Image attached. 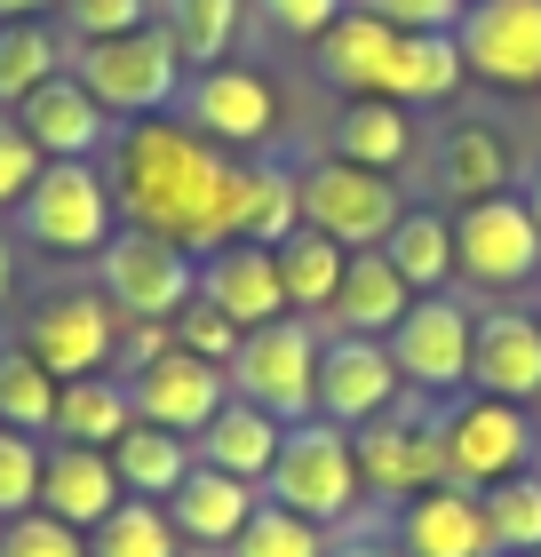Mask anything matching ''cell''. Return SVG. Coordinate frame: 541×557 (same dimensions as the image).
Instances as JSON below:
<instances>
[{"instance_id": "obj_11", "label": "cell", "mask_w": 541, "mask_h": 557, "mask_svg": "<svg viewBox=\"0 0 541 557\" xmlns=\"http://www.w3.org/2000/svg\"><path fill=\"white\" fill-rule=\"evenodd\" d=\"M454 271L478 278V287H526L541 271V223L526 199H470V208L454 215Z\"/></svg>"}, {"instance_id": "obj_3", "label": "cell", "mask_w": 541, "mask_h": 557, "mask_svg": "<svg viewBox=\"0 0 541 557\" xmlns=\"http://www.w3.org/2000/svg\"><path fill=\"white\" fill-rule=\"evenodd\" d=\"M263 502H279V510H295V518H311V525L351 518V502H358V446H351V430L327 422V414L287 422L279 462L263 478Z\"/></svg>"}, {"instance_id": "obj_34", "label": "cell", "mask_w": 541, "mask_h": 557, "mask_svg": "<svg viewBox=\"0 0 541 557\" xmlns=\"http://www.w3.org/2000/svg\"><path fill=\"white\" fill-rule=\"evenodd\" d=\"M57 391H64V383H57V374H48L24 343L0 350V422H9V430L48 438V430H57Z\"/></svg>"}, {"instance_id": "obj_46", "label": "cell", "mask_w": 541, "mask_h": 557, "mask_svg": "<svg viewBox=\"0 0 541 557\" xmlns=\"http://www.w3.org/2000/svg\"><path fill=\"white\" fill-rule=\"evenodd\" d=\"M255 9H263L287 40H327L334 24L351 16V0H255Z\"/></svg>"}, {"instance_id": "obj_31", "label": "cell", "mask_w": 541, "mask_h": 557, "mask_svg": "<svg viewBox=\"0 0 541 557\" xmlns=\"http://www.w3.org/2000/svg\"><path fill=\"white\" fill-rule=\"evenodd\" d=\"M136 422V398H127V383H112V374H81V383L57 391V438L64 446H104Z\"/></svg>"}, {"instance_id": "obj_5", "label": "cell", "mask_w": 541, "mask_h": 557, "mask_svg": "<svg viewBox=\"0 0 541 557\" xmlns=\"http://www.w3.org/2000/svg\"><path fill=\"white\" fill-rule=\"evenodd\" d=\"M319 326L295 319H271V326H247L239 350H231V398H247V407H263L279 422H303L319 407Z\"/></svg>"}, {"instance_id": "obj_48", "label": "cell", "mask_w": 541, "mask_h": 557, "mask_svg": "<svg viewBox=\"0 0 541 557\" xmlns=\"http://www.w3.org/2000/svg\"><path fill=\"white\" fill-rule=\"evenodd\" d=\"M40 9H57V0H0V24H24V16H40Z\"/></svg>"}, {"instance_id": "obj_7", "label": "cell", "mask_w": 541, "mask_h": 557, "mask_svg": "<svg viewBox=\"0 0 541 557\" xmlns=\"http://www.w3.org/2000/svg\"><path fill=\"white\" fill-rule=\"evenodd\" d=\"M295 199H303V223L311 232H327L334 247H351V256H367V247H382L398 232V184L391 175H374V168H358V160H311L295 175Z\"/></svg>"}, {"instance_id": "obj_38", "label": "cell", "mask_w": 541, "mask_h": 557, "mask_svg": "<svg viewBox=\"0 0 541 557\" xmlns=\"http://www.w3.org/2000/svg\"><path fill=\"white\" fill-rule=\"evenodd\" d=\"M485 525H494V549H509V557L541 549V478L533 470L502 478V486L485 494Z\"/></svg>"}, {"instance_id": "obj_23", "label": "cell", "mask_w": 541, "mask_h": 557, "mask_svg": "<svg viewBox=\"0 0 541 557\" xmlns=\"http://www.w3.org/2000/svg\"><path fill=\"white\" fill-rule=\"evenodd\" d=\"M415 311V287L398 278V263L382 256V247H367V256H351L343 263V287H334L327 302V326H343V335H391V326Z\"/></svg>"}, {"instance_id": "obj_1", "label": "cell", "mask_w": 541, "mask_h": 557, "mask_svg": "<svg viewBox=\"0 0 541 557\" xmlns=\"http://www.w3.org/2000/svg\"><path fill=\"white\" fill-rule=\"evenodd\" d=\"M231 168L192 120H127L112 136V199L127 232H160L184 256H216L231 239Z\"/></svg>"}, {"instance_id": "obj_9", "label": "cell", "mask_w": 541, "mask_h": 557, "mask_svg": "<svg viewBox=\"0 0 541 557\" xmlns=\"http://www.w3.org/2000/svg\"><path fill=\"white\" fill-rule=\"evenodd\" d=\"M96 278H104L120 319H175L199 295V256H184L160 232H112V247L96 256Z\"/></svg>"}, {"instance_id": "obj_52", "label": "cell", "mask_w": 541, "mask_h": 557, "mask_svg": "<svg viewBox=\"0 0 541 557\" xmlns=\"http://www.w3.org/2000/svg\"><path fill=\"white\" fill-rule=\"evenodd\" d=\"M533 430H541V422H533Z\"/></svg>"}, {"instance_id": "obj_36", "label": "cell", "mask_w": 541, "mask_h": 557, "mask_svg": "<svg viewBox=\"0 0 541 557\" xmlns=\"http://www.w3.org/2000/svg\"><path fill=\"white\" fill-rule=\"evenodd\" d=\"M168 40H175V57L184 64H223L231 57V40H239V0H168Z\"/></svg>"}, {"instance_id": "obj_18", "label": "cell", "mask_w": 541, "mask_h": 557, "mask_svg": "<svg viewBox=\"0 0 541 557\" xmlns=\"http://www.w3.org/2000/svg\"><path fill=\"white\" fill-rule=\"evenodd\" d=\"M199 295L216 302V311L239 326H271V319H287V287H279V256L271 247H255V239H223L216 256H199Z\"/></svg>"}, {"instance_id": "obj_13", "label": "cell", "mask_w": 541, "mask_h": 557, "mask_svg": "<svg viewBox=\"0 0 541 557\" xmlns=\"http://www.w3.org/2000/svg\"><path fill=\"white\" fill-rule=\"evenodd\" d=\"M351 446H358V486L382 494V502H415L430 486H446V454H438V422L422 414H374V422H358L351 430Z\"/></svg>"}, {"instance_id": "obj_51", "label": "cell", "mask_w": 541, "mask_h": 557, "mask_svg": "<svg viewBox=\"0 0 541 557\" xmlns=\"http://www.w3.org/2000/svg\"><path fill=\"white\" fill-rule=\"evenodd\" d=\"M526 557H541V549H526Z\"/></svg>"}, {"instance_id": "obj_20", "label": "cell", "mask_w": 541, "mask_h": 557, "mask_svg": "<svg viewBox=\"0 0 541 557\" xmlns=\"http://www.w3.org/2000/svg\"><path fill=\"white\" fill-rule=\"evenodd\" d=\"M398 549L406 557H494L485 494H470V486H430L415 502H398Z\"/></svg>"}, {"instance_id": "obj_22", "label": "cell", "mask_w": 541, "mask_h": 557, "mask_svg": "<svg viewBox=\"0 0 541 557\" xmlns=\"http://www.w3.org/2000/svg\"><path fill=\"white\" fill-rule=\"evenodd\" d=\"M255 510H263V486H247V478H231V470H208V462H192L184 486L168 494L175 534L199 542V549H231V542H239V525H247Z\"/></svg>"}, {"instance_id": "obj_35", "label": "cell", "mask_w": 541, "mask_h": 557, "mask_svg": "<svg viewBox=\"0 0 541 557\" xmlns=\"http://www.w3.org/2000/svg\"><path fill=\"white\" fill-rule=\"evenodd\" d=\"M175 549H184V534H175L168 502H144V494H127L88 534V557H175Z\"/></svg>"}, {"instance_id": "obj_27", "label": "cell", "mask_w": 541, "mask_h": 557, "mask_svg": "<svg viewBox=\"0 0 541 557\" xmlns=\"http://www.w3.org/2000/svg\"><path fill=\"white\" fill-rule=\"evenodd\" d=\"M199 462L192 438H175V430L160 422H127L120 438H112V470H120V486L127 494H144V502H168L175 486H184V470Z\"/></svg>"}, {"instance_id": "obj_47", "label": "cell", "mask_w": 541, "mask_h": 557, "mask_svg": "<svg viewBox=\"0 0 541 557\" xmlns=\"http://www.w3.org/2000/svg\"><path fill=\"white\" fill-rule=\"evenodd\" d=\"M327 557H406V549H398V542H374V534H367V542H334Z\"/></svg>"}, {"instance_id": "obj_32", "label": "cell", "mask_w": 541, "mask_h": 557, "mask_svg": "<svg viewBox=\"0 0 541 557\" xmlns=\"http://www.w3.org/2000/svg\"><path fill=\"white\" fill-rule=\"evenodd\" d=\"M382 256L398 263V278L415 295H446V278H454V223L438 208H406L398 232L382 239Z\"/></svg>"}, {"instance_id": "obj_19", "label": "cell", "mask_w": 541, "mask_h": 557, "mask_svg": "<svg viewBox=\"0 0 541 557\" xmlns=\"http://www.w3.org/2000/svg\"><path fill=\"white\" fill-rule=\"evenodd\" d=\"M16 128L40 144V160H96V151L112 144V112L96 104L72 72H57V81H40L16 104Z\"/></svg>"}, {"instance_id": "obj_49", "label": "cell", "mask_w": 541, "mask_h": 557, "mask_svg": "<svg viewBox=\"0 0 541 557\" xmlns=\"http://www.w3.org/2000/svg\"><path fill=\"white\" fill-rule=\"evenodd\" d=\"M16 295V247H9V232H0V302Z\"/></svg>"}, {"instance_id": "obj_6", "label": "cell", "mask_w": 541, "mask_h": 557, "mask_svg": "<svg viewBox=\"0 0 541 557\" xmlns=\"http://www.w3.org/2000/svg\"><path fill=\"white\" fill-rule=\"evenodd\" d=\"M541 430L526 407H509V398H454L446 414H438V454H446V486H470V494H494L502 478H518L533 462Z\"/></svg>"}, {"instance_id": "obj_45", "label": "cell", "mask_w": 541, "mask_h": 557, "mask_svg": "<svg viewBox=\"0 0 541 557\" xmlns=\"http://www.w3.org/2000/svg\"><path fill=\"white\" fill-rule=\"evenodd\" d=\"M351 9L398 24V33H454V24L470 16V0H351Z\"/></svg>"}, {"instance_id": "obj_33", "label": "cell", "mask_w": 541, "mask_h": 557, "mask_svg": "<svg viewBox=\"0 0 541 557\" xmlns=\"http://www.w3.org/2000/svg\"><path fill=\"white\" fill-rule=\"evenodd\" d=\"M64 72V40L57 24L24 16V24H0V112H16L24 96H33L40 81H57Z\"/></svg>"}, {"instance_id": "obj_8", "label": "cell", "mask_w": 541, "mask_h": 557, "mask_svg": "<svg viewBox=\"0 0 541 557\" xmlns=\"http://www.w3.org/2000/svg\"><path fill=\"white\" fill-rule=\"evenodd\" d=\"M16 343L57 374V383H81V374H104L120 359V311L104 287H57L24 311Z\"/></svg>"}, {"instance_id": "obj_39", "label": "cell", "mask_w": 541, "mask_h": 557, "mask_svg": "<svg viewBox=\"0 0 541 557\" xmlns=\"http://www.w3.org/2000/svg\"><path fill=\"white\" fill-rule=\"evenodd\" d=\"M231 557H327V525H311V518H295V510H279V502H263V510L239 525Z\"/></svg>"}, {"instance_id": "obj_40", "label": "cell", "mask_w": 541, "mask_h": 557, "mask_svg": "<svg viewBox=\"0 0 541 557\" xmlns=\"http://www.w3.org/2000/svg\"><path fill=\"white\" fill-rule=\"evenodd\" d=\"M40 462H48V446L33 438V430L0 422V525L24 518V510H40Z\"/></svg>"}, {"instance_id": "obj_44", "label": "cell", "mask_w": 541, "mask_h": 557, "mask_svg": "<svg viewBox=\"0 0 541 557\" xmlns=\"http://www.w3.org/2000/svg\"><path fill=\"white\" fill-rule=\"evenodd\" d=\"M57 9H64V33L72 40H112V33L151 24V0H57Z\"/></svg>"}, {"instance_id": "obj_42", "label": "cell", "mask_w": 541, "mask_h": 557, "mask_svg": "<svg viewBox=\"0 0 541 557\" xmlns=\"http://www.w3.org/2000/svg\"><path fill=\"white\" fill-rule=\"evenodd\" d=\"M175 350H192V359H216V367H231V350H239V326H231L208 295H192L184 311H175Z\"/></svg>"}, {"instance_id": "obj_21", "label": "cell", "mask_w": 541, "mask_h": 557, "mask_svg": "<svg viewBox=\"0 0 541 557\" xmlns=\"http://www.w3.org/2000/svg\"><path fill=\"white\" fill-rule=\"evenodd\" d=\"M120 502H127V486H120V470H112L104 446H64V438L48 446V462H40V510H48V518L96 534Z\"/></svg>"}, {"instance_id": "obj_25", "label": "cell", "mask_w": 541, "mask_h": 557, "mask_svg": "<svg viewBox=\"0 0 541 557\" xmlns=\"http://www.w3.org/2000/svg\"><path fill=\"white\" fill-rule=\"evenodd\" d=\"M295 223H303V199H295V175L279 160H239L231 168V239L279 247Z\"/></svg>"}, {"instance_id": "obj_16", "label": "cell", "mask_w": 541, "mask_h": 557, "mask_svg": "<svg viewBox=\"0 0 541 557\" xmlns=\"http://www.w3.org/2000/svg\"><path fill=\"white\" fill-rule=\"evenodd\" d=\"M398 391H406V383H398V367H391V343H374V335H334V343L319 350V407H311V414L358 430V422L391 414Z\"/></svg>"}, {"instance_id": "obj_41", "label": "cell", "mask_w": 541, "mask_h": 557, "mask_svg": "<svg viewBox=\"0 0 541 557\" xmlns=\"http://www.w3.org/2000/svg\"><path fill=\"white\" fill-rule=\"evenodd\" d=\"M0 557H88V534L48 518V510H24V518L0 525Z\"/></svg>"}, {"instance_id": "obj_28", "label": "cell", "mask_w": 541, "mask_h": 557, "mask_svg": "<svg viewBox=\"0 0 541 557\" xmlns=\"http://www.w3.org/2000/svg\"><path fill=\"white\" fill-rule=\"evenodd\" d=\"M391 48H398V24H382V16H367V9H351V16L319 40V64H327V81H334V88H351V96H382Z\"/></svg>"}, {"instance_id": "obj_12", "label": "cell", "mask_w": 541, "mask_h": 557, "mask_svg": "<svg viewBox=\"0 0 541 557\" xmlns=\"http://www.w3.org/2000/svg\"><path fill=\"white\" fill-rule=\"evenodd\" d=\"M454 40H462L470 81L509 88V96L541 88V0H470Z\"/></svg>"}, {"instance_id": "obj_30", "label": "cell", "mask_w": 541, "mask_h": 557, "mask_svg": "<svg viewBox=\"0 0 541 557\" xmlns=\"http://www.w3.org/2000/svg\"><path fill=\"white\" fill-rule=\"evenodd\" d=\"M279 256V287H287V311H327L334 287H343V263H351V247H334L327 232H311V223H295L287 239L271 247Z\"/></svg>"}, {"instance_id": "obj_10", "label": "cell", "mask_w": 541, "mask_h": 557, "mask_svg": "<svg viewBox=\"0 0 541 557\" xmlns=\"http://www.w3.org/2000/svg\"><path fill=\"white\" fill-rule=\"evenodd\" d=\"M470 335H478V319L454 295H415V311L382 343H391L398 383H415L430 398H454V391H470Z\"/></svg>"}, {"instance_id": "obj_14", "label": "cell", "mask_w": 541, "mask_h": 557, "mask_svg": "<svg viewBox=\"0 0 541 557\" xmlns=\"http://www.w3.org/2000/svg\"><path fill=\"white\" fill-rule=\"evenodd\" d=\"M127 398H136V422H160L175 438H199V430L216 422V407L231 398V374L216 359H192V350H160V359H144L127 374Z\"/></svg>"}, {"instance_id": "obj_37", "label": "cell", "mask_w": 541, "mask_h": 557, "mask_svg": "<svg viewBox=\"0 0 541 557\" xmlns=\"http://www.w3.org/2000/svg\"><path fill=\"white\" fill-rule=\"evenodd\" d=\"M438 184H446L454 199H494L509 184V144L494 128H454L446 160H438Z\"/></svg>"}, {"instance_id": "obj_50", "label": "cell", "mask_w": 541, "mask_h": 557, "mask_svg": "<svg viewBox=\"0 0 541 557\" xmlns=\"http://www.w3.org/2000/svg\"><path fill=\"white\" fill-rule=\"evenodd\" d=\"M526 208H533V223H541V175H533V191H526Z\"/></svg>"}, {"instance_id": "obj_17", "label": "cell", "mask_w": 541, "mask_h": 557, "mask_svg": "<svg viewBox=\"0 0 541 557\" xmlns=\"http://www.w3.org/2000/svg\"><path fill=\"white\" fill-rule=\"evenodd\" d=\"M470 391L509 398V407H541V319L526 311H485L470 335Z\"/></svg>"}, {"instance_id": "obj_2", "label": "cell", "mask_w": 541, "mask_h": 557, "mask_svg": "<svg viewBox=\"0 0 541 557\" xmlns=\"http://www.w3.org/2000/svg\"><path fill=\"white\" fill-rule=\"evenodd\" d=\"M72 81L112 120H160L184 96V57H175L168 24H136L112 40H72Z\"/></svg>"}, {"instance_id": "obj_4", "label": "cell", "mask_w": 541, "mask_h": 557, "mask_svg": "<svg viewBox=\"0 0 541 557\" xmlns=\"http://www.w3.org/2000/svg\"><path fill=\"white\" fill-rule=\"evenodd\" d=\"M112 215H120V199H112V175L96 160H48L40 184L16 208V232L33 247H48V256H104Z\"/></svg>"}, {"instance_id": "obj_43", "label": "cell", "mask_w": 541, "mask_h": 557, "mask_svg": "<svg viewBox=\"0 0 541 557\" xmlns=\"http://www.w3.org/2000/svg\"><path fill=\"white\" fill-rule=\"evenodd\" d=\"M40 168H48V160H40V144L16 128V112H0V215H16V208H24V191L40 184Z\"/></svg>"}, {"instance_id": "obj_24", "label": "cell", "mask_w": 541, "mask_h": 557, "mask_svg": "<svg viewBox=\"0 0 541 557\" xmlns=\"http://www.w3.org/2000/svg\"><path fill=\"white\" fill-rule=\"evenodd\" d=\"M279 438H287V422H279V414L247 407V398H223L216 422L192 438V454L208 470H231V478H247V486H263L271 462H279Z\"/></svg>"}, {"instance_id": "obj_26", "label": "cell", "mask_w": 541, "mask_h": 557, "mask_svg": "<svg viewBox=\"0 0 541 557\" xmlns=\"http://www.w3.org/2000/svg\"><path fill=\"white\" fill-rule=\"evenodd\" d=\"M462 81H470V64H462L454 33H398L391 72H382V96H391V104H446Z\"/></svg>"}, {"instance_id": "obj_15", "label": "cell", "mask_w": 541, "mask_h": 557, "mask_svg": "<svg viewBox=\"0 0 541 557\" xmlns=\"http://www.w3.org/2000/svg\"><path fill=\"white\" fill-rule=\"evenodd\" d=\"M184 120L208 144L255 151L279 128V96H271L263 72H247V64H208V72H192V81H184Z\"/></svg>"}, {"instance_id": "obj_29", "label": "cell", "mask_w": 541, "mask_h": 557, "mask_svg": "<svg viewBox=\"0 0 541 557\" xmlns=\"http://www.w3.org/2000/svg\"><path fill=\"white\" fill-rule=\"evenodd\" d=\"M406 151H415V128H406V104L391 96H351V112L334 120V160H358L374 175H391Z\"/></svg>"}]
</instances>
